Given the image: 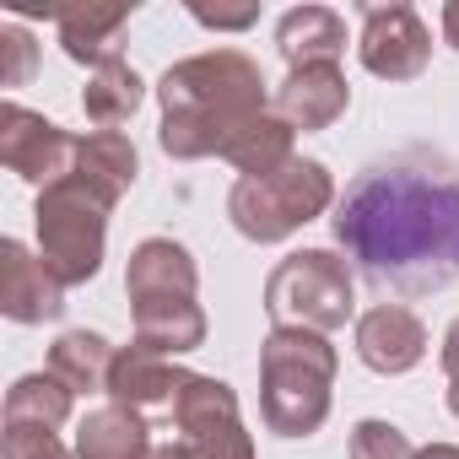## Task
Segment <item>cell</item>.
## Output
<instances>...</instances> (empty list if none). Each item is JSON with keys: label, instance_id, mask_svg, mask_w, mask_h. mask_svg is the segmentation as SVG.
Returning <instances> with one entry per match:
<instances>
[{"label": "cell", "instance_id": "6da1fadb", "mask_svg": "<svg viewBox=\"0 0 459 459\" xmlns=\"http://www.w3.org/2000/svg\"><path fill=\"white\" fill-rule=\"evenodd\" d=\"M335 244L378 287H448L459 276V184L416 168H373L335 211Z\"/></svg>", "mask_w": 459, "mask_h": 459}, {"label": "cell", "instance_id": "7a4b0ae2", "mask_svg": "<svg viewBox=\"0 0 459 459\" xmlns=\"http://www.w3.org/2000/svg\"><path fill=\"white\" fill-rule=\"evenodd\" d=\"M157 98H162V130H157V141L178 162L221 157L244 125H255L260 114H271L265 108V76L238 49H216V55L178 60L162 76Z\"/></svg>", "mask_w": 459, "mask_h": 459}, {"label": "cell", "instance_id": "3957f363", "mask_svg": "<svg viewBox=\"0 0 459 459\" xmlns=\"http://www.w3.org/2000/svg\"><path fill=\"white\" fill-rule=\"evenodd\" d=\"M335 346L319 330H271L260 346V411L281 437H308L330 416Z\"/></svg>", "mask_w": 459, "mask_h": 459}, {"label": "cell", "instance_id": "277c9868", "mask_svg": "<svg viewBox=\"0 0 459 459\" xmlns=\"http://www.w3.org/2000/svg\"><path fill=\"white\" fill-rule=\"evenodd\" d=\"M335 200V178L325 162L298 157L281 173L265 178H238L233 195H227V216L249 244H281L298 227H308L314 216H325Z\"/></svg>", "mask_w": 459, "mask_h": 459}, {"label": "cell", "instance_id": "5b68a950", "mask_svg": "<svg viewBox=\"0 0 459 459\" xmlns=\"http://www.w3.org/2000/svg\"><path fill=\"white\" fill-rule=\"evenodd\" d=\"M108 211L87 184L60 178L49 189H39V260L49 265V276L60 287H82L98 276L103 265V238H108Z\"/></svg>", "mask_w": 459, "mask_h": 459}, {"label": "cell", "instance_id": "8992f818", "mask_svg": "<svg viewBox=\"0 0 459 459\" xmlns=\"http://www.w3.org/2000/svg\"><path fill=\"white\" fill-rule=\"evenodd\" d=\"M351 271L330 249L287 255L265 281V314L276 330H341L351 319Z\"/></svg>", "mask_w": 459, "mask_h": 459}, {"label": "cell", "instance_id": "52a82bcc", "mask_svg": "<svg viewBox=\"0 0 459 459\" xmlns=\"http://www.w3.org/2000/svg\"><path fill=\"white\" fill-rule=\"evenodd\" d=\"M173 427H178V437H173L178 459H255V443L238 416V394L221 378L189 373V384L173 405Z\"/></svg>", "mask_w": 459, "mask_h": 459}, {"label": "cell", "instance_id": "ba28073f", "mask_svg": "<svg viewBox=\"0 0 459 459\" xmlns=\"http://www.w3.org/2000/svg\"><path fill=\"white\" fill-rule=\"evenodd\" d=\"M76 135L71 130H60L55 119H44V114H33V108H22V103H6L0 108V162H6L17 178H28V184H60V178H71V168H76Z\"/></svg>", "mask_w": 459, "mask_h": 459}, {"label": "cell", "instance_id": "9c48e42d", "mask_svg": "<svg viewBox=\"0 0 459 459\" xmlns=\"http://www.w3.org/2000/svg\"><path fill=\"white\" fill-rule=\"evenodd\" d=\"M357 49H362V65L384 82H411L432 60V39L411 6H368Z\"/></svg>", "mask_w": 459, "mask_h": 459}, {"label": "cell", "instance_id": "30bf717a", "mask_svg": "<svg viewBox=\"0 0 459 459\" xmlns=\"http://www.w3.org/2000/svg\"><path fill=\"white\" fill-rule=\"evenodd\" d=\"M189 373L173 362V357H157L146 346H125L114 351V368H108V394L114 405L135 411V416H152V411H173L178 394H184Z\"/></svg>", "mask_w": 459, "mask_h": 459}, {"label": "cell", "instance_id": "8fae6325", "mask_svg": "<svg viewBox=\"0 0 459 459\" xmlns=\"http://www.w3.org/2000/svg\"><path fill=\"white\" fill-rule=\"evenodd\" d=\"M357 357H362L373 373L400 378V373H411V368L427 357V330H421V319H416L411 308L378 303V308H368V314L357 319Z\"/></svg>", "mask_w": 459, "mask_h": 459}, {"label": "cell", "instance_id": "7c38bea8", "mask_svg": "<svg viewBox=\"0 0 459 459\" xmlns=\"http://www.w3.org/2000/svg\"><path fill=\"white\" fill-rule=\"evenodd\" d=\"M65 308V287L49 276L44 260H33L17 238L0 244V314L17 319V325H44L60 319Z\"/></svg>", "mask_w": 459, "mask_h": 459}, {"label": "cell", "instance_id": "4fadbf2b", "mask_svg": "<svg viewBox=\"0 0 459 459\" xmlns=\"http://www.w3.org/2000/svg\"><path fill=\"white\" fill-rule=\"evenodd\" d=\"M346 103H351V87L341 65H298L276 92V114L292 130H325L346 114Z\"/></svg>", "mask_w": 459, "mask_h": 459}, {"label": "cell", "instance_id": "5bb4252c", "mask_svg": "<svg viewBox=\"0 0 459 459\" xmlns=\"http://www.w3.org/2000/svg\"><path fill=\"white\" fill-rule=\"evenodd\" d=\"M195 287H200V271H195V260H189L184 244L146 238L130 255V271H125L130 303H141V298H195Z\"/></svg>", "mask_w": 459, "mask_h": 459}, {"label": "cell", "instance_id": "9a60e30c", "mask_svg": "<svg viewBox=\"0 0 459 459\" xmlns=\"http://www.w3.org/2000/svg\"><path fill=\"white\" fill-rule=\"evenodd\" d=\"M130 314H135V346L157 357H178L205 341V314L195 298H141L130 303Z\"/></svg>", "mask_w": 459, "mask_h": 459}, {"label": "cell", "instance_id": "2e32d148", "mask_svg": "<svg viewBox=\"0 0 459 459\" xmlns=\"http://www.w3.org/2000/svg\"><path fill=\"white\" fill-rule=\"evenodd\" d=\"M135 173H141V157H135V146H130L119 130H92V135H82L71 178L87 184L103 205H114V200L135 184Z\"/></svg>", "mask_w": 459, "mask_h": 459}, {"label": "cell", "instance_id": "e0dca14e", "mask_svg": "<svg viewBox=\"0 0 459 459\" xmlns=\"http://www.w3.org/2000/svg\"><path fill=\"white\" fill-rule=\"evenodd\" d=\"M276 44L287 55V65H335L346 49V22L330 6H298L276 22Z\"/></svg>", "mask_w": 459, "mask_h": 459}, {"label": "cell", "instance_id": "ac0fdd59", "mask_svg": "<svg viewBox=\"0 0 459 459\" xmlns=\"http://www.w3.org/2000/svg\"><path fill=\"white\" fill-rule=\"evenodd\" d=\"M152 432L146 416L125 411V405H103L87 411L76 427V459H152Z\"/></svg>", "mask_w": 459, "mask_h": 459}, {"label": "cell", "instance_id": "d6986e66", "mask_svg": "<svg viewBox=\"0 0 459 459\" xmlns=\"http://www.w3.org/2000/svg\"><path fill=\"white\" fill-rule=\"evenodd\" d=\"M55 22H60L65 55L98 71L103 60L119 55L114 39H119V28L130 22V6H65V12H55Z\"/></svg>", "mask_w": 459, "mask_h": 459}, {"label": "cell", "instance_id": "ffe728a7", "mask_svg": "<svg viewBox=\"0 0 459 459\" xmlns=\"http://www.w3.org/2000/svg\"><path fill=\"white\" fill-rule=\"evenodd\" d=\"M292 141H298V130L271 108V114H260L255 125H244V130L233 135V146H227L221 157L233 162L244 178H265V173H281L287 162H298Z\"/></svg>", "mask_w": 459, "mask_h": 459}, {"label": "cell", "instance_id": "44dd1931", "mask_svg": "<svg viewBox=\"0 0 459 459\" xmlns=\"http://www.w3.org/2000/svg\"><path fill=\"white\" fill-rule=\"evenodd\" d=\"M141 98H146V82L135 76V65H125V60L114 55V60H103V65L92 71V82H87V92H82V108H87V119H92L98 130H119V125L141 108Z\"/></svg>", "mask_w": 459, "mask_h": 459}, {"label": "cell", "instance_id": "7402d4cb", "mask_svg": "<svg viewBox=\"0 0 459 459\" xmlns=\"http://www.w3.org/2000/svg\"><path fill=\"white\" fill-rule=\"evenodd\" d=\"M71 400L76 389L60 384L55 373H28L6 389V427H65L71 421Z\"/></svg>", "mask_w": 459, "mask_h": 459}, {"label": "cell", "instance_id": "603a6c76", "mask_svg": "<svg viewBox=\"0 0 459 459\" xmlns=\"http://www.w3.org/2000/svg\"><path fill=\"white\" fill-rule=\"evenodd\" d=\"M108 368H114V346L92 330H71L55 341L49 351V373L60 384H71L76 394H92V389H108Z\"/></svg>", "mask_w": 459, "mask_h": 459}, {"label": "cell", "instance_id": "cb8c5ba5", "mask_svg": "<svg viewBox=\"0 0 459 459\" xmlns=\"http://www.w3.org/2000/svg\"><path fill=\"white\" fill-rule=\"evenodd\" d=\"M351 459H416V448H411V437L394 427V421H357V432H351Z\"/></svg>", "mask_w": 459, "mask_h": 459}, {"label": "cell", "instance_id": "d4e9b609", "mask_svg": "<svg viewBox=\"0 0 459 459\" xmlns=\"http://www.w3.org/2000/svg\"><path fill=\"white\" fill-rule=\"evenodd\" d=\"M6 459H76L49 427H6Z\"/></svg>", "mask_w": 459, "mask_h": 459}, {"label": "cell", "instance_id": "484cf974", "mask_svg": "<svg viewBox=\"0 0 459 459\" xmlns=\"http://www.w3.org/2000/svg\"><path fill=\"white\" fill-rule=\"evenodd\" d=\"M0 82L6 87H22L28 76H33V39L22 33V28H0Z\"/></svg>", "mask_w": 459, "mask_h": 459}, {"label": "cell", "instance_id": "4316f807", "mask_svg": "<svg viewBox=\"0 0 459 459\" xmlns=\"http://www.w3.org/2000/svg\"><path fill=\"white\" fill-rule=\"evenodd\" d=\"M195 12V22H205V28H216V33H244L255 17H260V6H189Z\"/></svg>", "mask_w": 459, "mask_h": 459}, {"label": "cell", "instance_id": "83f0119b", "mask_svg": "<svg viewBox=\"0 0 459 459\" xmlns=\"http://www.w3.org/2000/svg\"><path fill=\"white\" fill-rule=\"evenodd\" d=\"M443 373H448V384L459 378V319H454L448 335H443Z\"/></svg>", "mask_w": 459, "mask_h": 459}, {"label": "cell", "instance_id": "f1b7e54d", "mask_svg": "<svg viewBox=\"0 0 459 459\" xmlns=\"http://www.w3.org/2000/svg\"><path fill=\"white\" fill-rule=\"evenodd\" d=\"M443 39L459 49V0H448V6H443Z\"/></svg>", "mask_w": 459, "mask_h": 459}, {"label": "cell", "instance_id": "f546056e", "mask_svg": "<svg viewBox=\"0 0 459 459\" xmlns=\"http://www.w3.org/2000/svg\"><path fill=\"white\" fill-rule=\"evenodd\" d=\"M416 459H459L454 443H432V448H416Z\"/></svg>", "mask_w": 459, "mask_h": 459}, {"label": "cell", "instance_id": "4dcf8cb0", "mask_svg": "<svg viewBox=\"0 0 459 459\" xmlns=\"http://www.w3.org/2000/svg\"><path fill=\"white\" fill-rule=\"evenodd\" d=\"M448 411H454V416H459V378H454V384H448Z\"/></svg>", "mask_w": 459, "mask_h": 459}, {"label": "cell", "instance_id": "1f68e13d", "mask_svg": "<svg viewBox=\"0 0 459 459\" xmlns=\"http://www.w3.org/2000/svg\"><path fill=\"white\" fill-rule=\"evenodd\" d=\"M152 459H178V448H173V443H168V448H157V454H152Z\"/></svg>", "mask_w": 459, "mask_h": 459}]
</instances>
